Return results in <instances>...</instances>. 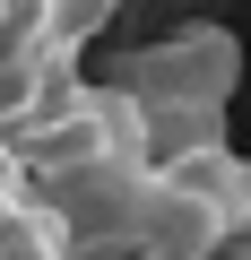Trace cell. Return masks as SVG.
I'll list each match as a JSON object with an SVG mask.
<instances>
[{
    "instance_id": "cell-1",
    "label": "cell",
    "mask_w": 251,
    "mask_h": 260,
    "mask_svg": "<svg viewBox=\"0 0 251 260\" xmlns=\"http://www.w3.org/2000/svg\"><path fill=\"white\" fill-rule=\"evenodd\" d=\"M225 87H234V44L217 26H182L173 44H148L121 78V95L139 104H191V113H225Z\"/></svg>"
},
{
    "instance_id": "cell-2",
    "label": "cell",
    "mask_w": 251,
    "mask_h": 260,
    "mask_svg": "<svg viewBox=\"0 0 251 260\" xmlns=\"http://www.w3.org/2000/svg\"><path fill=\"white\" fill-rule=\"evenodd\" d=\"M69 251H78V234L52 200H18L0 217V260H69Z\"/></svg>"
},
{
    "instance_id": "cell-3",
    "label": "cell",
    "mask_w": 251,
    "mask_h": 260,
    "mask_svg": "<svg viewBox=\"0 0 251 260\" xmlns=\"http://www.w3.org/2000/svg\"><path fill=\"white\" fill-rule=\"evenodd\" d=\"M225 260H251V251H225Z\"/></svg>"
},
{
    "instance_id": "cell-4",
    "label": "cell",
    "mask_w": 251,
    "mask_h": 260,
    "mask_svg": "<svg viewBox=\"0 0 251 260\" xmlns=\"http://www.w3.org/2000/svg\"><path fill=\"white\" fill-rule=\"evenodd\" d=\"M130 260H148V251H130Z\"/></svg>"
}]
</instances>
